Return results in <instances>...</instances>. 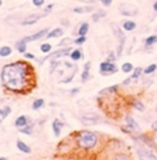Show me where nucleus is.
<instances>
[{"label": "nucleus", "instance_id": "48", "mask_svg": "<svg viewBox=\"0 0 157 160\" xmlns=\"http://www.w3.org/2000/svg\"><path fill=\"white\" fill-rule=\"evenodd\" d=\"M151 128H152V131H154V132H156V133H157V120L152 122V125H151Z\"/></svg>", "mask_w": 157, "mask_h": 160}, {"label": "nucleus", "instance_id": "30", "mask_svg": "<svg viewBox=\"0 0 157 160\" xmlns=\"http://www.w3.org/2000/svg\"><path fill=\"white\" fill-rule=\"evenodd\" d=\"M33 128H35V125L32 123V122H30L28 125H26L25 127H22V128H19V131L21 132L22 134H27V136H31V134L33 133Z\"/></svg>", "mask_w": 157, "mask_h": 160}, {"label": "nucleus", "instance_id": "23", "mask_svg": "<svg viewBox=\"0 0 157 160\" xmlns=\"http://www.w3.org/2000/svg\"><path fill=\"white\" fill-rule=\"evenodd\" d=\"M155 44H157V34H150L144 39V45L146 49L152 48Z\"/></svg>", "mask_w": 157, "mask_h": 160}, {"label": "nucleus", "instance_id": "21", "mask_svg": "<svg viewBox=\"0 0 157 160\" xmlns=\"http://www.w3.org/2000/svg\"><path fill=\"white\" fill-rule=\"evenodd\" d=\"M90 31V23L89 22H81L78 27V31H76V36H87Z\"/></svg>", "mask_w": 157, "mask_h": 160}, {"label": "nucleus", "instance_id": "43", "mask_svg": "<svg viewBox=\"0 0 157 160\" xmlns=\"http://www.w3.org/2000/svg\"><path fill=\"white\" fill-rule=\"evenodd\" d=\"M120 130H122V131H123L124 133H128V134L134 133V132L131 131V130L129 128V127H128V126H127V125H125V126H122V127H120Z\"/></svg>", "mask_w": 157, "mask_h": 160}, {"label": "nucleus", "instance_id": "3", "mask_svg": "<svg viewBox=\"0 0 157 160\" xmlns=\"http://www.w3.org/2000/svg\"><path fill=\"white\" fill-rule=\"evenodd\" d=\"M71 50H73V48L69 45V47H63V48H59V49H57V50H54L52 53L47 54L44 58H42V59H38V64L39 65H42L44 61H47V60H59V59H62V58H65V56H69V54L71 53Z\"/></svg>", "mask_w": 157, "mask_h": 160}, {"label": "nucleus", "instance_id": "20", "mask_svg": "<svg viewBox=\"0 0 157 160\" xmlns=\"http://www.w3.org/2000/svg\"><path fill=\"white\" fill-rule=\"evenodd\" d=\"M16 148H17L21 153H24V154H31V152H32L31 147H30L27 143H25L24 141H21V139H17V141H16Z\"/></svg>", "mask_w": 157, "mask_h": 160}, {"label": "nucleus", "instance_id": "27", "mask_svg": "<svg viewBox=\"0 0 157 160\" xmlns=\"http://www.w3.org/2000/svg\"><path fill=\"white\" fill-rule=\"evenodd\" d=\"M13 54V48L10 45L0 47V58H9Z\"/></svg>", "mask_w": 157, "mask_h": 160}, {"label": "nucleus", "instance_id": "8", "mask_svg": "<svg viewBox=\"0 0 157 160\" xmlns=\"http://www.w3.org/2000/svg\"><path fill=\"white\" fill-rule=\"evenodd\" d=\"M80 121L86 126H92V125L100 123L102 121V116L96 112H84L80 116Z\"/></svg>", "mask_w": 157, "mask_h": 160}, {"label": "nucleus", "instance_id": "41", "mask_svg": "<svg viewBox=\"0 0 157 160\" xmlns=\"http://www.w3.org/2000/svg\"><path fill=\"white\" fill-rule=\"evenodd\" d=\"M105 8H109V6H112V4H113V0H98Z\"/></svg>", "mask_w": 157, "mask_h": 160}, {"label": "nucleus", "instance_id": "42", "mask_svg": "<svg viewBox=\"0 0 157 160\" xmlns=\"http://www.w3.org/2000/svg\"><path fill=\"white\" fill-rule=\"evenodd\" d=\"M130 83H133V80H131V77H128V78H125L122 82V86L123 87H128V86H130Z\"/></svg>", "mask_w": 157, "mask_h": 160}, {"label": "nucleus", "instance_id": "12", "mask_svg": "<svg viewBox=\"0 0 157 160\" xmlns=\"http://www.w3.org/2000/svg\"><path fill=\"white\" fill-rule=\"evenodd\" d=\"M91 78V61H86L84 64V70L81 72V82L86 83Z\"/></svg>", "mask_w": 157, "mask_h": 160}, {"label": "nucleus", "instance_id": "39", "mask_svg": "<svg viewBox=\"0 0 157 160\" xmlns=\"http://www.w3.org/2000/svg\"><path fill=\"white\" fill-rule=\"evenodd\" d=\"M24 55V58L26 59V60H37V58H36V55L32 53H28V52H26L25 54H22Z\"/></svg>", "mask_w": 157, "mask_h": 160}, {"label": "nucleus", "instance_id": "17", "mask_svg": "<svg viewBox=\"0 0 157 160\" xmlns=\"http://www.w3.org/2000/svg\"><path fill=\"white\" fill-rule=\"evenodd\" d=\"M130 107L134 109V110H136V111H139V112H144L145 111V104L143 103V100H140V99H138V98H134L133 100L130 102Z\"/></svg>", "mask_w": 157, "mask_h": 160}, {"label": "nucleus", "instance_id": "31", "mask_svg": "<svg viewBox=\"0 0 157 160\" xmlns=\"http://www.w3.org/2000/svg\"><path fill=\"white\" fill-rule=\"evenodd\" d=\"M76 72H78V66L74 67L73 72H71L69 76H66L65 78H63V80L60 81V83H63V84H69V83H71L73 80H74V77H75V75H76Z\"/></svg>", "mask_w": 157, "mask_h": 160}, {"label": "nucleus", "instance_id": "4", "mask_svg": "<svg viewBox=\"0 0 157 160\" xmlns=\"http://www.w3.org/2000/svg\"><path fill=\"white\" fill-rule=\"evenodd\" d=\"M112 27V31H113V33H114V36L117 37L118 39V47H117V55H118V59L123 55V52H124V48H125V42H127V37H125V34H124V32H123V28L122 27L117 26L116 23H112L111 25Z\"/></svg>", "mask_w": 157, "mask_h": 160}, {"label": "nucleus", "instance_id": "28", "mask_svg": "<svg viewBox=\"0 0 157 160\" xmlns=\"http://www.w3.org/2000/svg\"><path fill=\"white\" fill-rule=\"evenodd\" d=\"M44 104H46V102H44L43 98H37V99H35L32 102V110H35V111L41 110L42 108L44 107Z\"/></svg>", "mask_w": 157, "mask_h": 160}, {"label": "nucleus", "instance_id": "36", "mask_svg": "<svg viewBox=\"0 0 157 160\" xmlns=\"http://www.w3.org/2000/svg\"><path fill=\"white\" fill-rule=\"evenodd\" d=\"M51 61V67H49V73L52 75L53 72L58 68V67L62 65V62H60V60H49Z\"/></svg>", "mask_w": 157, "mask_h": 160}, {"label": "nucleus", "instance_id": "34", "mask_svg": "<svg viewBox=\"0 0 157 160\" xmlns=\"http://www.w3.org/2000/svg\"><path fill=\"white\" fill-rule=\"evenodd\" d=\"M109 160H130V158H129V155H128V154L119 152V153L113 154V155L111 157V159H109Z\"/></svg>", "mask_w": 157, "mask_h": 160}, {"label": "nucleus", "instance_id": "1", "mask_svg": "<svg viewBox=\"0 0 157 160\" xmlns=\"http://www.w3.org/2000/svg\"><path fill=\"white\" fill-rule=\"evenodd\" d=\"M1 86L14 94H28L36 87V71L28 61L16 60L0 70Z\"/></svg>", "mask_w": 157, "mask_h": 160}, {"label": "nucleus", "instance_id": "47", "mask_svg": "<svg viewBox=\"0 0 157 160\" xmlns=\"http://www.w3.org/2000/svg\"><path fill=\"white\" fill-rule=\"evenodd\" d=\"M63 65H64L66 68H69V70L75 67V66H74V64H71V62H69V61H64V62H63Z\"/></svg>", "mask_w": 157, "mask_h": 160}, {"label": "nucleus", "instance_id": "7", "mask_svg": "<svg viewBox=\"0 0 157 160\" xmlns=\"http://www.w3.org/2000/svg\"><path fill=\"white\" fill-rule=\"evenodd\" d=\"M118 71H119V68L116 62H111V61L105 60L100 64V73L102 76H112V75L117 73Z\"/></svg>", "mask_w": 157, "mask_h": 160}, {"label": "nucleus", "instance_id": "40", "mask_svg": "<svg viewBox=\"0 0 157 160\" xmlns=\"http://www.w3.org/2000/svg\"><path fill=\"white\" fill-rule=\"evenodd\" d=\"M44 2H46V0H32L33 6H36V8H38V9L44 5Z\"/></svg>", "mask_w": 157, "mask_h": 160}, {"label": "nucleus", "instance_id": "29", "mask_svg": "<svg viewBox=\"0 0 157 160\" xmlns=\"http://www.w3.org/2000/svg\"><path fill=\"white\" fill-rule=\"evenodd\" d=\"M39 50L42 52L43 54H49V53H52V50H53V45L49 43V42H44V43H42L41 44V47H39Z\"/></svg>", "mask_w": 157, "mask_h": 160}, {"label": "nucleus", "instance_id": "53", "mask_svg": "<svg viewBox=\"0 0 157 160\" xmlns=\"http://www.w3.org/2000/svg\"><path fill=\"white\" fill-rule=\"evenodd\" d=\"M155 111H156V115H157V105H156V109H155Z\"/></svg>", "mask_w": 157, "mask_h": 160}, {"label": "nucleus", "instance_id": "46", "mask_svg": "<svg viewBox=\"0 0 157 160\" xmlns=\"http://www.w3.org/2000/svg\"><path fill=\"white\" fill-rule=\"evenodd\" d=\"M60 25L64 27H69L70 26V21L68 18H63V20H60Z\"/></svg>", "mask_w": 157, "mask_h": 160}, {"label": "nucleus", "instance_id": "18", "mask_svg": "<svg viewBox=\"0 0 157 160\" xmlns=\"http://www.w3.org/2000/svg\"><path fill=\"white\" fill-rule=\"evenodd\" d=\"M106 16H107V11H106L105 9H98V10H95L91 15V20L93 22H98V21H101L102 18H105Z\"/></svg>", "mask_w": 157, "mask_h": 160}, {"label": "nucleus", "instance_id": "52", "mask_svg": "<svg viewBox=\"0 0 157 160\" xmlns=\"http://www.w3.org/2000/svg\"><path fill=\"white\" fill-rule=\"evenodd\" d=\"M3 6V0H0V8Z\"/></svg>", "mask_w": 157, "mask_h": 160}, {"label": "nucleus", "instance_id": "13", "mask_svg": "<svg viewBox=\"0 0 157 160\" xmlns=\"http://www.w3.org/2000/svg\"><path fill=\"white\" fill-rule=\"evenodd\" d=\"M65 126V123L63 121H60L59 119H54L52 122V130L53 133L55 137H60L62 134V131H63V127Z\"/></svg>", "mask_w": 157, "mask_h": 160}, {"label": "nucleus", "instance_id": "25", "mask_svg": "<svg viewBox=\"0 0 157 160\" xmlns=\"http://www.w3.org/2000/svg\"><path fill=\"white\" fill-rule=\"evenodd\" d=\"M13 112V109L10 105H3L0 108V119L1 120H5L6 118L10 116V114Z\"/></svg>", "mask_w": 157, "mask_h": 160}, {"label": "nucleus", "instance_id": "35", "mask_svg": "<svg viewBox=\"0 0 157 160\" xmlns=\"http://www.w3.org/2000/svg\"><path fill=\"white\" fill-rule=\"evenodd\" d=\"M86 40H87L86 36H76V38L73 40V43H74L75 45L80 47V45H84V44L86 43Z\"/></svg>", "mask_w": 157, "mask_h": 160}, {"label": "nucleus", "instance_id": "24", "mask_svg": "<svg viewBox=\"0 0 157 160\" xmlns=\"http://www.w3.org/2000/svg\"><path fill=\"white\" fill-rule=\"evenodd\" d=\"M27 44L28 43H26L25 40L21 38V39H19L15 43V49L20 54H25L27 52Z\"/></svg>", "mask_w": 157, "mask_h": 160}, {"label": "nucleus", "instance_id": "49", "mask_svg": "<svg viewBox=\"0 0 157 160\" xmlns=\"http://www.w3.org/2000/svg\"><path fill=\"white\" fill-rule=\"evenodd\" d=\"M152 10L155 11V13H157V0L152 4Z\"/></svg>", "mask_w": 157, "mask_h": 160}, {"label": "nucleus", "instance_id": "32", "mask_svg": "<svg viewBox=\"0 0 157 160\" xmlns=\"http://www.w3.org/2000/svg\"><path fill=\"white\" fill-rule=\"evenodd\" d=\"M120 70H122L123 73H131L133 70H134V65H133L131 62H129V61H127V62H124V64L120 66Z\"/></svg>", "mask_w": 157, "mask_h": 160}, {"label": "nucleus", "instance_id": "2", "mask_svg": "<svg viewBox=\"0 0 157 160\" xmlns=\"http://www.w3.org/2000/svg\"><path fill=\"white\" fill-rule=\"evenodd\" d=\"M75 142L76 146L82 150H92L97 147L100 142V137L97 132H93L90 130H81L75 134Z\"/></svg>", "mask_w": 157, "mask_h": 160}, {"label": "nucleus", "instance_id": "38", "mask_svg": "<svg viewBox=\"0 0 157 160\" xmlns=\"http://www.w3.org/2000/svg\"><path fill=\"white\" fill-rule=\"evenodd\" d=\"M73 39L69 38V37H65L64 39H62L59 43H58V47H69V43H71Z\"/></svg>", "mask_w": 157, "mask_h": 160}, {"label": "nucleus", "instance_id": "37", "mask_svg": "<svg viewBox=\"0 0 157 160\" xmlns=\"http://www.w3.org/2000/svg\"><path fill=\"white\" fill-rule=\"evenodd\" d=\"M107 61H111V62H116L118 60V55L116 52H109L108 55H107V59H106Z\"/></svg>", "mask_w": 157, "mask_h": 160}, {"label": "nucleus", "instance_id": "33", "mask_svg": "<svg viewBox=\"0 0 157 160\" xmlns=\"http://www.w3.org/2000/svg\"><path fill=\"white\" fill-rule=\"evenodd\" d=\"M157 70V64H150L144 68V75L146 76H150L152 73H155Z\"/></svg>", "mask_w": 157, "mask_h": 160}, {"label": "nucleus", "instance_id": "22", "mask_svg": "<svg viewBox=\"0 0 157 160\" xmlns=\"http://www.w3.org/2000/svg\"><path fill=\"white\" fill-rule=\"evenodd\" d=\"M69 58H70V60L71 61H80L82 58H84V53H82V50L80 49V48H76V49H73L71 50V53L69 54Z\"/></svg>", "mask_w": 157, "mask_h": 160}, {"label": "nucleus", "instance_id": "54", "mask_svg": "<svg viewBox=\"0 0 157 160\" xmlns=\"http://www.w3.org/2000/svg\"><path fill=\"white\" fill-rule=\"evenodd\" d=\"M151 160H157V159H151Z\"/></svg>", "mask_w": 157, "mask_h": 160}, {"label": "nucleus", "instance_id": "44", "mask_svg": "<svg viewBox=\"0 0 157 160\" xmlns=\"http://www.w3.org/2000/svg\"><path fill=\"white\" fill-rule=\"evenodd\" d=\"M69 93H70L71 97H74V95H76V94L80 93V88H78V87H75V88L70 89V91H69Z\"/></svg>", "mask_w": 157, "mask_h": 160}, {"label": "nucleus", "instance_id": "26", "mask_svg": "<svg viewBox=\"0 0 157 160\" xmlns=\"http://www.w3.org/2000/svg\"><path fill=\"white\" fill-rule=\"evenodd\" d=\"M143 73H144V68L140 66L138 67H134V70H133V72H131V80L133 81H136L139 80L141 76H143Z\"/></svg>", "mask_w": 157, "mask_h": 160}, {"label": "nucleus", "instance_id": "51", "mask_svg": "<svg viewBox=\"0 0 157 160\" xmlns=\"http://www.w3.org/2000/svg\"><path fill=\"white\" fill-rule=\"evenodd\" d=\"M0 160H9L6 157H0Z\"/></svg>", "mask_w": 157, "mask_h": 160}, {"label": "nucleus", "instance_id": "15", "mask_svg": "<svg viewBox=\"0 0 157 160\" xmlns=\"http://www.w3.org/2000/svg\"><path fill=\"white\" fill-rule=\"evenodd\" d=\"M30 122H31V120H30V118H28L27 115H20V116L16 118V120H15V122H14V125H15V127L19 130V128L25 127V126L28 125Z\"/></svg>", "mask_w": 157, "mask_h": 160}, {"label": "nucleus", "instance_id": "50", "mask_svg": "<svg viewBox=\"0 0 157 160\" xmlns=\"http://www.w3.org/2000/svg\"><path fill=\"white\" fill-rule=\"evenodd\" d=\"M5 103V98H0V105H3Z\"/></svg>", "mask_w": 157, "mask_h": 160}, {"label": "nucleus", "instance_id": "45", "mask_svg": "<svg viewBox=\"0 0 157 160\" xmlns=\"http://www.w3.org/2000/svg\"><path fill=\"white\" fill-rule=\"evenodd\" d=\"M53 9H54V4H48V5H46V6H44V11H46L47 13L51 12Z\"/></svg>", "mask_w": 157, "mask_h": 160}, {"label": "nucleus", "instance_id": "16", "mask_svg": "<svg viewBox=\"0 0 157 160\" xmlns=\"http://www.w3.org/2000/svg\"><path fill=\"white\" fill-rule=\"evenodd\" d=\"M118 89H119V84H113V86H109V87H107L105 89H101L100 92H98V95L100 97H105V95H113V94H116L118 92Z\"/></svg>", "mask_w": 157, "mask_h": 160}, {"label": "nucleus", "instance_id": "10", "mask_svg": "<svg viewBox=\"0 0 157 160\" xmlns=\"http://www.w3.org/2000/svg\"><path fill=\"white\" fill-rule=\"evenodd\" d=\"M96 10L95 5H78L73 9V12L78 13V15H84V13H92Z\"/></svg>", "mask_w": 157, "mask_h": 160}, {"label": "nucleus", "instance_id": "14", "mask_svg": "<svg viewBox=\"0 0 157 160\" xmlns=\"http://www.w3.org/2000/svg\"><path fill=\"white\" fill-rule=\"evenodd\" d=\"M64 36V28L63 27H55L51 29L47 34V39H55V38H62Z\"/></svg>", "mask_w": 157, "mask_h": 160}, {"label": "nucleus", "instance_id": "11", "mask_svg": "<svg viewBox=\"0 0 157 160\" xmlns=\"http://www.w3.org/2000/svg\"><path fill=\"white\" fill-rule=\"evenodd\" d=\"M124 121H125V125L130 128L133 132H138L139 130H140V126H139V123L136 122V120L131 116L130 114H128V115H125V118H124Z\"/></svg>", "mask_w": 157, "mask_h": 160}, {"label": "nucleus", "instance_id": "5", "mask_svg": "<svg viewBox=\"0 0 157 160\" xmlns=\"http://www.w3.org/2000/svg\"><path fill=\"white\" fill-rule=\"evenodd\" d=\"M48 13L46 11L43 12H36V13H31V15H27L26 17H24L21 21H20V25L21 26H32V25H36L38 21H41L42 18L47 17Z\"/></svg>", "mask_w": 157, "mask_h": 160}, {"label": "nucleus", "instance_id": "6", "mask_svg": "<svg viewBox=\"0 0 157 160\" xmlns=\"http://www.w3.org/2000/svg\"><path fill=\"white\" fill-rule=\"evenodd\" d=\"M119 12L122 16L124 17H134V16H138L139 15V9L133 5V4H129V2H122L118 8Z\"/></svg>", "mask_w": 157, "mask_h": 160}, {"label": "nucleus", "instance_id": "9", "mask_svg": "<svg viewBox=\"0 0 157 160\" xmlns=\"http://www.w3.org/2000/svg\"><path fill=\"white\" fill-rule=\"evenodd\" d=\"M49 31H51V29H49L48 27H46V28H42V29L37 31L36 33H32V34H28V36L22 37V39L25 40L26 43L37 42V40L42 39V38H44V37H47V34H48V32H49Z\"/></svg>", "mask_w": 157, "mask_h": 160}, {"label": "nucleus", "instance_id": "19", "mask_svg": "<svg viewBox=\"0 0 157 160\" xmlns=\"http://www.w3.org/2000/svg\"><path fill=\"white\" fill-rule=\"evenodd\" d=\"M136 27H138L136 22L133 21V20H125V21L122 22V28L125 32H133V31L136 29Z\"/></svg>", "mask_w": 157, "mask_h": 160}]
</instances>
